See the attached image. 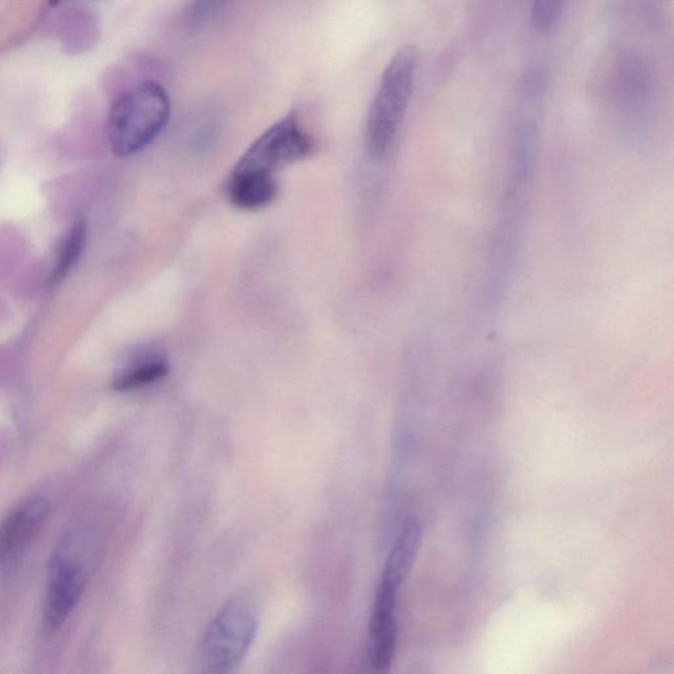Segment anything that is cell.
I'll list each match as a JSON object with an SVG mask.
<instances>
[{
  "instance_id": "4fadbf2b",
  "label": "cell",
  "mask_w": 674,
  "mask_h": 674,
  "mask_svg": "<svg viewBox=\"0 0 674 674\" xmlns=\"http://www.w3.org/2000/svg\"><path fill=\"white\" fill-rule=\"evenodd\" d=\"M226 3L195 2L191 3L186 11V23L191 29L207 26L212 19L218 18Z\"/></svg>"
},
{
  "instance_id": "5b68a950",
  "label": "cell",
  "mask_w": 674,
  "mask_h": 674,
  "mask_svg": "<svg viewBox=\"0 0 674 674\" xmlns=\"http://www.w3.org/2000/svg\"><path fill=\"white\" fill-rule=\"evenodd\" d=\"M85 589L83 565L66 555L54 556L49 567L44 601V626L47 631L56 632L68 622Z\"/></svg>"
},
{
  "instance_id": "30bf717a",
  "label": "cell",
  "mask_w": 674,
  "mask_h": 674,
  "mask_svg": "<svg viewBox=\"0 0 674 674\" xmlns=\"http://www.w3.org/2000/svg\"><path fill=\"white\" fill-rule=\"evenodd\" d=\"M169 372V363L161 352H144L130 364L115 374L112 386L115 390L126 391L152 384Z\"/></svg>"
},
{
  "instance_id": "277c9868",
  "label": "cell",
  "mask_w": 674,
  "mask_h": 674,
  "mask_svg": "<svg viewBox=\"0 0 674 674\" xmlns=\"http://www.w3.org/2000/svg\"><path fill=\"white\" fill-rule=\"evenodd\" d=\"M312 151L314 140L303 130L297 112L290 111L249 145L234 172L276 177L278 169L305 160Z\"/></svg>"
},
{
  "instance_id": "8992f818",
  "label": "cell",
  "mask_w": 674,
  "mask_h": 674,
  "mask_svg": "<svg viewBox=\"0 0 674 674\" xmlns=\"http://www.w3.org/2000/svg\"><path fill=\"white\" fill-rule=\"evenodd\" d=\"M399 586L380 581L369 619V663L373 674H389L397 648Z\"/></svg>"
},
{
  "instance_id": "8fae6325",
  "label": "cell",
  "mask_w": 674,
  "mask_h": 674,
  "mask_svg": "<svg viewBox=\"0 0 674 674\" xmlns=\"http://www.w3.org/2000/svg\"><path fill=\"white\" fill-rule=\"evenodd\" d=\"M86 243V222L83 218L74 220L72 227L69 228L64 241H62L56 268H54V281H60L66 277V274L77 264L79 257L82 256L83 248Z\"/></svg>"
},
{
  "instance_id": "ba28073f",
  "label": "cell",
  "mask_w": 674,
  "mask_h": 674,
  "mask_svg": "<svg viewBox=\"0 0 674 674\" xmlns=\"http://www.w3.org/2000/svg\"><path fill=\"white\" fill-rule=\"evenodd\" d=\"M276 177L237 173L232 170L227 180L226 193L232 206L244 211H259L272 205L278 195Z\"/></svg>"
},
{
  "instance_id": "3957f363",
  "label": "cell",
  "mask_w": 674,
  "mask_h": 674,
  "mask_svg": "<svg viewBox=\"0 0 674 674\" xmlns=\"http://www.w3.org/2000/svg\"><path fill=\"white\" fill-rule=\"evenodd\" d=\"M418 62V48L405 45L382 73L365 123V145L372 157L385 156L394 143L413 97Z\"/></svg>"
},
{
  "instance_id": "6da1fadb",
  "label": "cell",
  "mask_w": 674,
  "mask_h": 674,
  "mask_svg": "<svg viewBox=\"0 0 674 674\" xmlns=\"http://www.w3.org/2000/svg\"><path fill=\"white\" fill-rule=\"evenodd\" d=\"M172 115L164 87L145 81L119 95L108 115L107 135L112 151L131 157L145 151L161 136Z\"/></svg>"
},
{
  "instance_id": "52a82bcc",
  "label": "cell",
  "mask_w": 674,
  "mask_h": 674,
  "mask_svg": "<svg viewBox=\"0 0 674 674\" xmlns=\"http://www.w3.org/2000/svg\"><path fill=\"white\" fill-rule=\"evenodd\" d=\"M49 514V502L32 497L0 523V571L12 567L27 551Z\"/></svg>"
},
{
  "instance_id": "7c38bea8",
  "label": "cell",
  "mask_w": 674,
  "mask_h": 674,
  "mask_svg": "<svg viewBox=\"0 0 674 674\" xmlns=\"http://www.w3.org/2000/svg\"><path fill=\"white\" fill-rule=\"evenodd\" d=\"M564 3L543 0L535 2L531 10V24L536 31L547 33L559 24Z\"/></svg>"
},
{
  "instance_id": "7a4b0ae2",
  "label": "cell",
  "mask_w": 674,
  "mask_h": 674,
  "mask_svg": "<svg viewBox=\"0 0 674 674\" xmlns=\"http://www.w3.org/2000/svg\"><path fill=\"white\" fill-rule=\"evenodd\" d=\"M259 624V607L251 594L228 598L199 640V674H234L251 651Z\"/></svg>"
},
{
  "instance_id": "9c48e42d",
  "label": "cell",
  "mask_w": 674,
  "mask_h": 674,
  "mask_svg": "<svg viewBox=\"0 0 674 674\" xmlns=\"http://www.w3.org/2000/svg\"><path fill=\"white\" fill-rule=\"evenodd\" d=\"M420 542H422V527H420L419 519L409 517L403 523L402 530L393 548L390 549L381 580L401 588L413 568Z\"/></svg>"
}]
</instances>
